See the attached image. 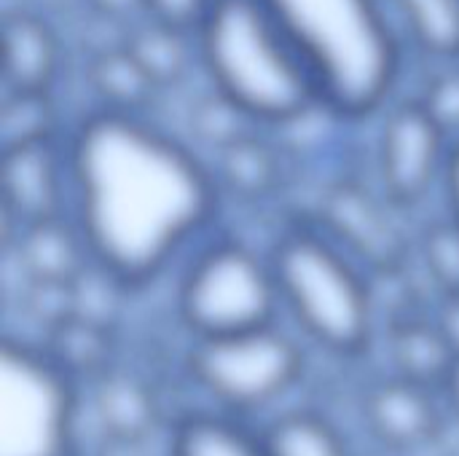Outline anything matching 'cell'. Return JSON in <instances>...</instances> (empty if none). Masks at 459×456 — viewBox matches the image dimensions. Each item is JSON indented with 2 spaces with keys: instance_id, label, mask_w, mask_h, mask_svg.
I'll return each mask as SVG.
<instances>
[{
  "instance_id": "3957f363",
  "label": "cell",
  "mask_w": 459,
  "mask_h": 456,
  "mask_svg": "<svg viewBox=\"0 0 459 456\" xmlns=\"http://www.w3.org/2000/svg\"><path fill=\"white\" fill-rule=\"evenodd\" d=\"M309 65L339 118L382 110L401 73V46L382 0H261Z\"/></svg>"
},
{
  "instance_id": "7a4b0ae2",
  "label": "cell",
  "mask_w": 459,
  "mask_h": 456,
  "mask_svg": "<svg viewBox=\"0 0 459 456\" xmlns=\"http://www.w3.org/2000/svg\"><path fill=\"white\" fill-rule=\"evenodd\" d=\"M212 94L250 124H293L325 110L320 86L261 0H215L194 30Z\"/></svg>"
},
{
  "instance_id": "9a60e30c",
  "label": "cell",
  "mask_w": 459,
  "mask_h": 456,
  "mask_svg": "<svg viewBox=\"0 0 459 456\" xmlns=\"http://www.w3.org/2000/svg\"><path fill=\"white\" fill-rule=\"evenodd\" d=\"M167 456H266L261 438L229 414L196 411L169 430Z\"/></svg>"
},
{
  "instance_id": "5b68a950",
  "label": "cell",
  "mask_w": 459,
  "mask_h": 456,
  "mask_svg": "<svg viewBox=\"0 0 459 456\" xmlns=\"http://www.w3.org/2000/svg\"><path fill=\"white\" fill-rule=\"evenodd\" d=\"M280 306L272 261L237 239L202 247L178 285V320L194 339L269 325Z\"/></svg>"
},
{
  "instance_id": "ffe728a7",
  "label": "cell",
  "mask_w": 459,
  "mask_h": 456,
  "mask_svg": "<svg viewBox=\"0 0 459 456\" xmlns=\"http://www.w3.org/2000/svg\"><path fill=\"white\" fill-rule=\"evenodd\" d=\"M91 86L102 102L100 108L113 110H140L159 89L126 46L105 51L91 62Z\"/></svg>"
},
{
  "instance_id": "e0dca14e",
  "label": "cell",
  "mask_w": 459,
  "mask_h": 456,
  "mask_svg": "<svg viewBox=\"0 0 459 456\" xmlns=\"http://www.w3.org/2000/svg\"><path fill=\"white\" fill-rule=\"evenodd\" d=\"M258 438L266 456H352L342 433L315 411H285Z\"/></svg>"
},
{
  "instance_id": "ba28073f",
  "label": "cell",
  "mask_w": 459,
  "mask_h": 456,
  "mask_svg": "<svg viewBox=\"0 0 459 456\" xmlns=\"http://www.w3.org/2000/svg\"><path fill=\"white\" fill-rule=\"evenodd\" d=\"M449 134L417 102H403L385 116L379 134V180L393 204L411 207L444 177L449 161Z\"/></svg>"
},
{
  "instance_id": "8fae6325",
  "label": "cell",
  "mask_w": 459,
  "mask_h": 456,
  "mask_svg": "<svg viewBox=\"0 0 459 456\" xmlns=\"http://www.w3.org/2000/svg\"><path fill=\"white\" fill-rule=\"evenodd\" d=\"M3 43V78L8 94H48L62 59L51 24L38 13L11 11L5 13Z\"/></svg>"
},
{
  "instance_id": "4fadbf2b",
  "label": "cell",
  "mask_w": 459,
  "mask_h": 456,
  "mask_svg": "<svg viewBox=\"0 0 459 456\" xmlns=\"http://www.w3.org/2000/svg\"><path fill=\"white\" fill-rule=\"evenodd\" d=\"M70 218V215H67ZM19 255L27 266L32 282L75 285L83 261L89 263L86 247L81 242L73 220L65 228V218L46 220L19 231Z\"/></svg>"
},
{
  "instance_id": "d4e9b609",
  "label": "cell",
  "mask_w": 459,
  "mask_h": 456,
  "mask_svg": "<svg viewBox=\"0 0 459 456\" xmlns=\"http://www.w3.org/2000/svg\"><path fill=\"white\" fill-rule=\"evenodd\" d=\"M444 188H446V202H449V215L459 223V140L452 142L446 172H444Z\"/></svg>"
},
{
  "instance_id": "484cf974",
  "label": "cell",
  "mask_w": 459,
  "mask_h": 456,
  "mask_svg": "<svg viewBox=\"0 0 459 456\" xmlns=\"http://www.w3.org/2000/svg\"><path fill=\"white\" fill-rule=\"evenodd\" d=\"M438 328L444 331V336L449 339L455 355H459V293L457 296H446L441 314H438Z\"/></svg>"
},
{
  "instance_id": "277c9868",
  "label": "cell",
  "mask_w": 459,
  "mask_h": 456,
  "mask_svg": "<svg viewBox=\"0 0 459 456\" xmlns=\"http://www.w3.org/2000/svg\"><path fill=\"white\" fill-rule=\"evenodd\" d=\"M280 304L325 352L358 357L374 336V298L360 269L320 228L293 226L269 253Z\"/></svg>"
},
{
  "instance_id": "30bf717a",
  "label": "cell",
  "mask_w": 459,
  "mask_h": 456,
  "mask_svg": "<svg viewBox=\"0 0 459 456\" xmlns=\"http://www.w3.org/2000/svg\"><path fill=\"white\" fill-rule=\"evenodd\" d=\"M363 419L371 435L390 452H417L444 433V414L430 387L403 376L374 384L363 398Z\"/></svg>"
},
{
  "instance_id": "7402d4cb",
  "label": "cell",
  "mask_w": 459,
  "mask_h": 456,
  "mask_svg": "<svg viewBox=\"0 0 459 456\" xmlns=\"http://www.w3.org/2000/svg\"><path fill=\"white\" fill-rule=\"evenodd\" d=\"M428 274L446 296L459 293V223L449 215V223L433 226L422 242Z\"/></svg>"
},
{
  "instance_id": "cb8c5ba5",
  "label": "cell",
  "mask_w": 459,
  "mask_h": 456,
  "mask_svg": "<svg viewBox=\"0 0 459 456\" xmlns=\"http://www.w3.org/2000/svg\"><path fill=\"white\" fill-rule=\"evenodd\" d=\"M215 0H143V16L194 32Z\"/></svg>"
},
{
  "instance_id": "d6986e66",
  "label": "cell",
  "mask_w": 459,
  "mask_h": 456,
  "mask_svg": "<svg viewBox=\"0 0 459 456\" xmlns=\"http://www.w3.org/2000/svg\"><path fill=\"white\" fill-rule=\"evenodd\" d=\"M188 40H194V32H186V30H178V27H169L145 16V22L132 30L124 46L143 65L151 81L156 86H164V83L178 81L186 73Z\"/></svg>"
},
{
  "instance_id": "603a6c76",
  "label": "cell",
  "mask_w": 459,
  "mask_h": 456,
  "mask_svg": "<svg viewBox=\"0 0 459 456\" xmlns=\"http://www.w3.org/2000/svg\"><path fill=\"white\" fill-rule=\"evenodd\" d=\"M428 113L441 124V129L459 140V70L441 73L420 99Z\"/></svg>"
},
{
  "instance_id": "6da1fadb",
  "label": "cell",
  "mask_w": 459,
  "mask_h": 456,
  "mask_svg": "<svg viewBox=\"0 0 459 456\" xmlns=\"http://www.w3.org/2000/svg\"><path fill=\"white\" fill-rule=\"evenodd\" d=\"M70 220L113 285L153 282L215 218L207 164L140 110L97 108L65 140Z\"/></svg>"
},
{
  "instance_id": "8992f818",
  "label": "cell",
  "mask_w": 459,
  "mask_h": 456,
  "mask_svg": "<svg viewBox=\"0 0 459 456\" xmlns=\"http://www.w3.org/2000/svg\"><path fill=\"white\" fill-rule=\"evenodd\" d=\"M186 374L226 414H255L299 384L304 352L285 331L269 323L239 333L194 339Z\"/></svg>"
},
{
  "instance_id": "2e32d148",
  "label": "cell",
  "mask_w": 459,
  "mask_h": 456,
  "mask_svg": "<svg viewBox=\"0 0 459 456\" xmlns=\"http://www.w3.org/2000/svg\"><path fill=\"white\" fill-rule=\"evenodd\" d=\"M46 355L73 379H100L110 366L113 341L110 331L86 317V314H70L67 320L48 328V344L43 347Z\"/></svg>"
},
{
  "instance_id": "4316f807",
  "label": "cell",
  "mask_w": 459,
  "mask_h": 456,
  "mask_svg": "<svg viewBox=\"0 0 459 456\" xmlns=\"http://www.w3.org/2000/svg\"><path fill=\"white\" fill-rule=\"evenodd\" d=\"M441 392L446 398V406H449L452 417L459 422V355L455 357V363H452V368H449V374H446V379L441 384Z\"/></svg>"
},
{
  "instance_id": "9c48e42d",
  "label": "cell",
  "mask_w": 459,
  "mask_h": 456,
  "mask_svg": "<svg viewBox=\"0 0 459 456\" xmlns=\"http://www.w3.org/2000/svg\"><path fill=\"white\" fill-rule=\"evenodd\" d=\"M3 204L19 231L67 218V148L56 134L3 145Z\"/></svg>"
},
{
  "instance_id": "44dd1931",
  "label": "cell",
  "mask_w": 459,
  "mask_h": 456,
  "mask_svg": "<svg viewBox=\"0 0 459 456\" xmlns=\"http://www.w3.org/2000/svg\"><path fill=\"white\" fill-rule=\"evenodd\" d=\"M223 175L245 194H264L274 183V159L272 151L250 134H242L221 148Z\"/></svg>"
},
{
  "instance_id": "ac0fdd59",
  "label": "cell",
  "mask_w": 459,
  "mask_h": 456,
  "mask_svg": "<svg viewBox=\"0 0 459 456\" xmlns=\"http://www.w3.org/2000/svg\"><path fill=\"white\" fill-rule=\"evenodd\" d=\"M411 40L436 59H459V0H390Z\"/></svg>"
},
{
  "instance_id": "52a82bcc",
  "label": "cell",
  "mask_w": 459,
  "mask_h": 456,
  "mask_svg": "<svg viewBox=\"0 0 459 456\" xmlns=\"http://www.w3.org/2000/svg\"><path fill=\"white\" fill-rule=\"evenodd\" d=\"M75 379L46 349L5 339L0 349V456H73Z\"/></svg>"
},
{
  "instance_id": "5bb4252c",
  "label": "cell",
  "mask_w": 459,
  "mask_h": 456,
  "mask_svg": "<svg viewBox=\"0 0 459 456\" xmlns=\"http://www.w3.org/2000/svg\"><path fill=\"white\" fill-rule=\"evenodd\" d=\"M455 357L457 355L438 323L406 320L390 333V360L395 366V376L422 387L441 390Z\"/></svg>"
},
{
  "instance_id": "7c38bea8",
  "label": "cell",
  "mask_w": 459,
  "mask_h": 456,
  "mask_svg": "<svg viewBox=\"0 0 459 456\" xmlns=\"http://www.w3.org/2000/svg\"><path fill=\"white\" fill-rule=\"evenodd\" d=\"M94 414L110 443L143 446L161 425V406L153 387L126 371L108 368L94 379Z\"/></svg>"
}]
</instances>
